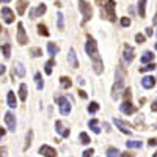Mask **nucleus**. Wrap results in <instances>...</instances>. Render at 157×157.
<instances>
[{
  "label": "nucleus",
  "mask_w": 157,
  "mask_h": 157,
  "mask_svg": "<svg viewBox=\"0 0 157 157\" xmlns=\"http://www.w3.org/2000/svg\"><path fill=\"white\" fill-rule=\"evenodd\" d=\"M2 17L6 24H13L14 22V13H13L8 6H3L2 8Z\"/></svg>",
  "instance_id": "nucleus-12"
},
{
  "label": "nucleus",
  "mask_w": 157,
  "mask_h": 157,
  "mask_svg": "<svg viewBox=\"0 0 157 157\" xmlns=\"http://www.w3.org/2000/svg\"><path fill=\"white\" fill-rule=\"evenodd\" d=\"M151 35H152V29L148 27V29H146V36H151Z\"/></svg>",
  "instance_id": "nucleus-49"
},
{
  "label": "nucleus",
  "mask_w": 157,
  "mask_h": 157,
  "mask_svg": "<svg viewBox=\"0 0 157 157\" xmlns=\"http://www.w3.org/2000/svg\"><path fill=\"white\" fill-rule=\"evenodd\" d=\"M54 66H55V60H54V57H52V58H50V60H47V63H46V66H44V72H46L47 75H52Z\"/></svg>",
  "instance_id": "nucleus-21"
},
{
  "label": "nucleus",
  "mask_w": 157,
  "mask_h": 157,
  "mask_svg": "<svg viewBox=\"0 0 157 157\" xmlns=\"http://www.w3.org/2000/svg\"><path fill=\"white\" fill-rule=\"evenodd\" d=\"M5 134H6V130H5L3 127H0V140H2V138L5 137Z\"/></svg>",
  "instance_id": "nucleus-45"
},
{
  "label": "nucleus",
  "mask_w": 157,
  "mask_h": 157,
  "mask_svg": "<svg viewBox=\"0 0 157 157\" xmlns=\"http://www.w3.org/2000/svg\"><path fill=\"white\" fill-rule=\"evenodd\" d=\"M151 110H152V112H157V101H154V102H152V105H151Z\"/></svg>",
  "instance_id": "nucleus-47"
},
{
  "label": "nucleus",
  "mask_w": 157,
  "mask_h": 157,
  "mask_svg": "<svg viewBox=\"0 0 157 157\" xmlns=\"http://www.w3.org/2000/svg\"><path fill=\"white\" fill-rule=\"evenodd\" d=\"M157 66H155V63L154 61H151V63H148L146 66H143V68H140V72H146V71H154Z\"/></svg>",
  "instance_id": "nucleus-35"
},
{
  "label": "nucleus",
  "mask_w": 157,
  "mask_h": 157,
  "mask_svg": "<svg viewBox=\"0 0 157 157\" xmlns=\"http://www.w3.org/2000/svg\"><path fill=\"white\" fill-rule=\"evenodd\" d=\"M2 52H3V57L5 58H10L11 57V44H8V43L3 44L2 46Z\"/></svg>",
  "instance_id": "nucleus-32"
},
{
  "label": "nucleus",
  "mask_w": 157,
  "mask_h": 157,
  "mask_svg": "<svg viewBox=\"0 0 157 157\" xmlns=\"http://www.w3.org/2000/svg\"><path fill=\"white\" fill-rule=\"evenodd\" d=\"M155 50H157V43H155Z\"/></svg>",
  "instance_id": "nucleus-55"
},
{
  "label": "nucleus",
  "mask_w": 157,
  "mask_h": 157,
  "mask_svg": "<svg viewBox=\"0 0 157 157\" xmlns=\"http://www.w3.org/2000/svg\"><path fill=\"white\" fill-rule=\"evenodd\" d=\"M155 35H157V32H155Z\"/></svg>",
  "instance_id": "nucleus-56"
},
{
  "label": "nucleus",
  "mask_w": 157,
  "mask_h": 157,
  "mask_svg": "<svg viewBox=\"0 0 157 157\" xmlns=\"http://www.w3.org/2000/svg\"><path fill=\"white\" fill-rule=\"evenodd\" d=\"M120 110H121L123 115H132V113L137 112V107L132 105V102H130V101H124L120 105Z\"/></svg>",
  "instance_id": "nucleus-8"
},
{
  "label": "nucleus",
  "mask_w": 157,
  "mask_h": 157,
  "mask_svg": "<svg viewBox=\"0 0 157 157\" xmlns=\"http://www.w3.org/2000/svg\"><path fill=\"white\" fill-rule=\"evenodd\" d=\"M6 102H8L10 109H16L17 107V101H16V96H14L13 91H8V93H6Z\"/></svg>",
  "instance_id": "nucleus-17"
},
{
  "label": "nucleus",
  "mask_w": 157,
  "mask_h": 157,
  "mask_svg": "<svg viewBox=\"0 0 157 157\" xmlns=\"http://www.w3.org/2000/svg\"><path fill=\"white\" fill-rule=\"evenodd\" d=\"M78 96H80L82 99H86V93H85L83 90H80V91H78Z\"/></svg>",
  "instance_id": "nucleus-44"
},
{
  "label": "nucleus",
  "mask_w": 157,
  "mask_h": 157,
  "mask_svg": "<svg viewBox=\"0 0 157 157\" xmlns=\"http://www.w3.org/2000/svg\"><path fill=\"white\" fill-rule=\"evenodd\" d=\"M121 25H123V27H129V25H130V19L129 17H121Z\"/></svg>",
  "instance_id": "nucleus-39"
},
{
  "label": "nucleus",
  "mask_w": 157,
  "mask_h": 157,
  "mask_svg": "<svg viewBox=\"0 0 157 157\" xmlns=\"http://www.w3.org/2000/svg\"><path fill=\"white\" fill-rule=\"evenodd\" d=\"M152 157H157V152H154V154H152Z\"/></svg>",
  "instance_id": "nucleus-53"
},
{
  "label": "nucleus",
  "mask_w": 157,
  "mask_h": 157,
  "mask_svg": "<svg viewBox=\"0 0 157 157\" xmlns=\"http://www.w3.org/2000/svg\"><path fill=\"white\" fill-rule=\"evenodd\" d=\"M145 39H146L145 35H141V33H137V35H135V41H137L138 44H143V43H145Z\"/></svg>",
  "instance_id": "nucleus-38"
},
{
  "label": "nucleus",
  "mask_w": 157,
  "mask_h": 157,
  "mask_svg": "<svg viewBox=\"0 0 157 157\" xmlns=\"http://www.w3.org/2000/svg\"><path fill=\"white\" fill-rule=\"evenodd\" d=\"M57 104L60 105V113L63 116H68L71 113V109H72V104H71V98H66V96H60L57 98Z\"/></svg>",
  "instance_id": "nucleus-4"
},
{
  "label": "nucleus",
  "mask_w": 157,
  "mask_h": 157,
  "mask_svg": "<svg viewBox=\"0 0 157 157\" xmlns=\"http://www.w3.org/2000/svg\"><path fill=\"white\" fill-rule=\"evenodd\" d=\"M93 154H94V149H93V148H90V149H86V151L83 152V157H91Z\"/></svg>",
  "instance_id": "nucleus-41"
},
{
  "label": "nucleus",
  "mask_w": 157,
  "mask_h": 157,
  "mask_svg": "<svg viewBox=\"0 0 157 157\" xmlns=\"http://www.w3.org/2000/svg\"><path fill=\"white\" fill-rule=\"evenodd\" d=\"M68 61L71 64V68H74V69L78 68V60H77V55H75L74 49H69V52H68Z\"/></svg>",
  "instance_id": "nucleus-15"
},
{
  "label": "nucleus",
  "mask_w": 157,
  "mask_h": 157,
  "mask_svg": "<svg viewBox=\"0 0 157 157\" xmlns=\"http://www.w3.org/2000/svg\"><path fill=\"white\" fill-rule=\"evenodd\" d=\"M85 52L88 54V57L91 58V63H93V68L96 74H102L104 71V63L102 58L99 55V50H98V43L94 41L93 36H86V44H85Z\"/></svg>",
  "instance_id": "nucleus-1"
},
{
  "label": "nucleus",
  "mask_w": 157,
  "mask_h": 157,
  "mask_svg": "<svg viewBox=\"0 0 157 157\" xmlns=\"http://www.w3.org/2000/svg\"><path fill=\"white\" fill-rule=\"evenodd\" d=\"M146 2L148 0H138V14H140V17L146 16Z\"/></svg>",
  "instance_id": "nucleus-22"
},
{
  "label": "nucleus",
  "mask_w": 157,
  "mask_h": 157,
  "mask_svg": "<svg viewBox=\"0 0 157 157\" xmlns=\"http://www.w3.org/2000/svg\"><path fill=\"white\" fill-rule=\"evenodd\" d=\"M60 85H61L64 90H69V88L72 86V82H71V78H69V77L61 75V77H60Z\"/></svg>",
  "instance_id": "nucleus-23"
},
{
  "label": "nucleus",
  "mask_w": 157,
  "mask_h": 157,
  "mask_svg": "<svg viewBox=\"0 0 157 157\" xmlns=\"http://www.w3.org/2000/svg\"><path fill=\"white\" fill-rule=\"evenodd\" d=\"M58 46L55 44V43H47V52H49V55L50 57H55L57 54H58Z\"/></svg>",
  "instance_id": "nucleus-24"
},
{
  "label": "nucleus",
  "mask_w": 157,
  "mask_h": 157,
  "mask_svg": "<svg viewBox=\"0 0 157 157\" xmlns=\"http://www.w3.org/2000/svg\"><path fill=\"white\" fill-rule=\"evenodd\" d=\"M6 72V66H3V64H2V66H0V75H3Z\"/></svg>",
  "instance_id": "nucleus-48"
},
{
  "label": "nucleus",
  "mask_w": 157,
  "mask_h": 157,
  "mask_svg": "<svg viewBox=\"0 0 157 157\" xmlns=\"http://www.w3.org/2000/svg\"><path fill=\"white\" fill-rule=\"evenodd\" d=\"M126 146L127 148H132V149H140L143 146L141 141H137V140H127L126 141Z\"/></svg>",
  "instance_id": "nucleus-27"
},
{
  "label": "nucleus",
  "mask_w": 157,
  "mask_h": 157,
  "mask_svg": "<svg viewBox=\"0 0 157 157\" xmlns=\"http://www.w3.org/2000/svg\"><path fill=\"white\" fill-rule=\"evenodd\" d=\"M55 130H57L61 137H64V138L69 137V129L63 127V123H61V121H57V123H55Z\"/></svg>",
  "instance_id": "nucleus-16"
},
{
  "label": "nucleus",
  "mask_w": 157,
  "mask_h": 157,
  "mask_svg": "<svg viewBox=\"0 0 157 157\" xmlns=\"http://www.w3.org/2000/svg\"><path fill=\"white\" fill-rule=\"evenodd\" d=\"M88 127L93 130L94 134H101V129H99V121L96 120V118H93V120L88 121Z\"/></svg>",
  "instance_id": "nucleus-20"
},
{
  "label": "nucleus",
  "mask_w": 157,
  "mask_h": 157,
  "mask_svg": "<svg viewBox=\"0 0 157 157\" xmlns=\"http://www.w3.org/2000/svg\"><path fill=\"white\" fill-rule=\"evenodd\" d=\"M6 155V148H0V157H5Z\"/></svg>",
  "instance_id": "nucleus-46"
},
{
  "label": "nucleus",
  "mask_w": 157,
  "mask_h": 157,
  "mask_svg": "<svg viewBox=\"0 0 157 157\" xmlns=\"http://www.w3.org/2000/svg\"><path fill=\"white\" fill-rule=\"evenodd\" d=\"M16 41H17L21 46H24V44H27V43H29V36H27V33H25V30H24V24H22V22H19V24H17V35H16Z\"/></svg>",
  "instance_id": "nucleus-6"
},
{
  "label": "nucleus",
  "mask_w": 157,
  "mask_h": 157,
  "mask_svg": "<svg viewBox=\"0 0 157 157\" xmlns=\"http://www.w3.org/2000/svg\"><path fill=\"white\" fill-rule=\"evenodd\" d=\"M30 55H32L33 58H36V57H41V55H43V50H41V47H32V49H30Z\"/></svg>",
  "instance_id": "nucleus-34"
},
{
  "label": "nucleus",
  "mask_w": 157,
  "mask_h": 157,
  "mask_svg": "<svg viewBox=\"0 0 157 157\" xmlns=\"http://www.w3.org/2000/svg\"><path fill=\"white\" fill-rule=\"evenodd\" d=\"M78 2V10H80V13L83 14V21H90L91 16H93V8L90 6V3H86L85 0H77Z\"/></svg>",
  "instance_id": "nucleus-5"
},
{
  "label": "nucleus",
  "mask_w": 157,
  "mask_h": 157,
  "mask_svg": "<svg viewBox=\"0 0 157 157\" xmlns=\"http://www.w3.org/2000/svg\"><path fill=\"white\" fill-rule=\"evenodd\" d=\"M115 6H116L115 0H107V3L101 8V16H102V17H105V19L110 21V22H115V19H116Z\"/></svg>",
  "instance_id": "nucleus-3"
},
{
  "label": "nucleus",
  "mask_w": 157,
  "mask_h": 157,
  "mask_svg": "<svg viewBox=\"0 0 157 157\" xmlns=\"http://www.w3.org/2000/svg\"><path fill=\"white\" fill-rule=\"evenodd\" d=\"M148 145L149 146H157V138H149L148 140Z\"/></svg>",
  "instance_id": "nucleus-42"
},
{
  "label": "nucleus",
  "mask_w": 157,
  "mask_h": 157,
  "mask_svg": "<svg viewBox=\"0 0 157 157\" xmlns=\"http://www.w3.org/2000/svg\"><path fill=\"white\" fill-rule=\"evenodd\" d=\"M36 30H38V33H39V35H41V36H46V38H47V36L50 35V32L47 30V27H46V25H44V24H39Z\"/></svg>",
  "instance_id": "nucleus-29"
},
{
  "label": "nucleus",
  "mask_w": 157,
  "mask_h": 157,
  "mask_svg": "<svg viewBox=\"0 0 157 157\" xmlns=\"http://www.w3.org/2000/svg\"><path fill=\"white\" fill-rule=\"evenodd\" d=\"M39 154L44 155V157H57V151L49 145H43L39 148Z\"/></svg>",
  "instance_id": "nucleus-11"
},
{
  "label": "nucleus",
  "mask_w": 157,
  "mask_h": 157,
  "mask_svg": "<svg viewBox=\"0 0 157 157\" xmlns=\"http://www.w3.org/2000/svg\"><path fill=\"white\" fill-rule=\"evenodd\" d=\"M27 2L25 0H17V14H25V10H27Z\"/></svg>",
  "instance_id": "nucleus-28"
},
{
  "label": "nucleus",
  "mask_w": 157,
  "mask_h": 157,
  "mask_svg": "<svg viewBox=\"0 0 157 157\" xmlns=\"http://www.w3.org/2000/svg\"><path fill=\"white\" fill-rule=\"evenodd\" d=\"M113 123H115V126L121 130L123 134H127V135H132V126L130 124H127V123H124V121H121V120H116V118H113Z\"/></svg>",
  "instance_id": "nucleus-7"
},
{
  "label": "nucleus",
  "mask_w": 157,
  "mask_h": 157,
  "mask_svg": "<svg viewBox=\"0 0 157 157\" xmlns=\"http://www.w3.org/2000/svg\"><path fill=\"white\" fill-rule=\"evenodd\" d=\"M0 2H2V0H0Z\"/></svg>",
  "instance_id": "nucleus-57"
},
{
  "label": "nucleus",
  "mask_w": 157,
  "mask_h": 157,
  "mask_svg": "<svg viewBox=\"0 0 157 157\" xmlns=\"http://www.w3.org/2000/svg\"><path fill=\"white\" fill-rule=\"evenodd\" d=\"M101 2H102V0H96V3H98V5H101Z\"/></svg>",
  "instance_id": "nucleus-52"
},
{
  "label": "nucleus",
  "mask_w": 157,
  "mask_h": 157,
  "mask_svg": "<svg viewBox=\"0 0 157 157\" xmlns=\"http://www.w3.org/2000/svg\"><path fill=\"white\" fill-rule=\"evenodd\" d=\"M120 157H134V154H132V152H127V151H126V152L120 154Z\"/></svg>",
  "instance_id": "nucleus-43"
},
{
  "label": "nucleus",
  "mask_w": 157,
  "mask_h": 157,
  "mask_svg": "<svg viewBox=\"0 0 157 157\" xmlns=\"http://www.w3.org/2000/svg\"><path fill=\"white\" fill-rule=\"evenodd\" d=\"M152 60H154V54H152V52H149V50H146L145 54H143V57H141L140 61H141L143 64H148V63H151Z\"/></svg>",
  "instance_id": "nucleus-25"
},
{
  "label": "nucleus",
  "mask_w": 157,
  "mask_h": 157,
  "mask_svg": "<svg viewBox=\"0 0 157 157\" xmlns=\"http://www.w3.org/2000/svg\"><path fill=\"white\" fill-rule=\"evenodd\" d=\"M134 57H135L134 47H132V46H129V44H126V46H124V54H123V58H124V61H126L127 64H129V63H132Z\"/></svg>",
  "instance_id": "nucleus-10"
},
{
  "label": "nucleus",
  "mask_w": 157,
  "mask_h": 157,
  "mask_svg": "<svg viewBox=\"0 0 157 157\" xmlns=\"http://www.w3.org/2000/svg\"><path fill=\"white\" fill-rule=\"evenodd\" d=\"M78 140H80L82 145H90V143H91V140H90V137H88L86 132H80V135H78Z\"/></svg>",
  "instance_id": "nucleus-31"
},
{
  "label": "nucleus",
  "mask_w": 157,
  "mask_h": 157,
  "mask_svg": "<svg viewBox=\"0 0 157 157\" xmlns=\"http://www.w3.org/2000/svg\"><path fill=\"white\" fill-rule=\"evenodd\" d=\"M32 138H33V130H29L27 138H25V145H24V151H27L32 146Z\"/></svg>",
  "instance_id": "nucleus-30"
},
{
  "label": "nucleus",
  "mask_w": 157,
  "mask_h": 157,
  "mask_svg": "<svg viewBox=\"0 0 157 157\" xmlns=\"http://www.w3.org/2000/svg\"><path fill=\"white\" fill-rule=\"evenodd\" d=\"M5 123L8 126L10 132H14V130H16V118H14V115H13L11 112H6L5 113Z\"/></svg>",
  "instance_id": "nucleus-9"
},
{
  "label": "nucleus",
  "mask_w": 157,
  "mask_h": 157,
  "mask_svg": "<svg viewBox=\"0 0 157 157\" xmlns=\"http://www.w3.org/2000/svg\"><path fill=\"white\" fill-rule=\"evenodd\" d=\"M2 2H3V3H10V2H11V0H2Z\"/></svg>",
  "instance_id": "nucleus-51"
},
{
  "label": "nucleus",
  "mask_w": 157,
  "mask_h": 157,
  "mask_svg": "<svg viewBox=\"0 0 157 157\" xmlns=\"http://www.w3.org/2000/svg\"><path fill=\"white\" fill-rule=\"evenodd\" d=\"M35 83H36V88H38V90H43V88H44V80H43L41 72H36V74H35Z\"/></svg>",
  "instance_id": "nucleus-26"
},
{
  "label": "nucleus",
  "mask_w": 157,
  "mask_h": 157,
  "mask_svg": "<svg viewBox=\"0 0 157 157\" xmlns=\"http://www.w3.org/2000/svg\"><path fill=\"white\" fill-rule=\"evenodd\" d=\"M123 96H124V99H126V101H130V98H132V94H130V90H129V88H127V90H124Z\"/></svg>",
  "instance_id": "nucleus-40"
},
{
  "label": "nucleus",
  "mask_w": 157,
  "mask_h": 157,
  "mask_svg": "<svg viewBox=\"0 0 157 157\" xmlns=\"http://www.w3.org/2000/svg\"><path fill=\"white\" fill-rule=\"evenodd\" d=\"M0 33H2V25H0Z\"/></svg>",
  "instance_id": "nucleus-54"
},
{
  "label": "nucleus",
  "mask_w": 157,
  "mask_h": 157,
  "mask_svg": "<svg viewBox=\"0 0 157 157\" xmlns=\"http://www.w3.org/2000/svg\"><path fill=\"white\" fill-rule=\"evenodd\" d=\"M13 72L17 74L21 78H22V77H25V68H24V64H22L21 61H17V63L14 64V68H13Z\"/></svg>",
  "instance_id": "nucleus-18"
},
{
  "label": "nucleus",
  "mask_w": 157,
  "mask_h": 157,
  "mask_svg": "<svg viewBox=\"0 0 157 157\" xmlns=\"http://www.w3.org/2000/svg\"><path fill=\"white\" fill-rule=\"evenodd\" d=\"M46 11H47L46 5H44V3H41L39 6H36L35 10H30V19H35V17H39V16L46 14Z\"/></svg>",
  "instance_id": "nucleus-13"
},
{
  "label": "nucleus",
  "mask_w": 157,
  "mask_h": 157,
  "mask_svg": "<svg viewBox=\"0 0 157 157\" xmlns=\"http://www.w3.org/2000/svg\"><path fill=\"white\" fill-rule=\"evenodd\" d=\"M154 85H155V78L152 75H145V77L141 78V86L143 88L151 90V88H154Z\"/></svg>",
  "instance_id": "nucleus-14"
},
{
  "label": "nucleus",
  "mask_w": 157,
  "mask_h": 157,
  "mask_svg": "<svg viewBox=\"0 0 157 157\" xmlns=\"http://www.w3.org/2000/svg\"><path fill=\"white\" fill-rule=\"evenodd\" d=\"M27 93H29V86H27V83H21V86H19V98H21L22 102L27 101Z\"/></svg>",
  "instance_id": "nucleus-19"
},
{
  "label": "nucleus",
  "mask_w": 157,
  "mask_h": 157,
  "mask_svg": "<svg viewBox=\"0 0 157 157\" xmlns=\"http://www.w3.org/2000/svg\"><path fill=\"white\" fill-rule=\"evenodd\" d=\"M123 93H124V69L123 66H118L115 74V85L112 88V98L116 101Z\"/></svg>",
  "instance_id": "nucleus-2"
},
{
  "label": "nucleus",
  "mask_w": 157,
  "mask_h": 157,
  "mask_svg": "<svg viewBox=\"0 0 157 157\" xmlns=\"http://www.w3.org/2000/svg\"><path fill=\"white\" fill-rule=\"evenodd\" d=\"M57 22H58V30H63L64 29V16L61 14V13L57 14Z\"/></svg>",
  "instance_id": "nucleus-36"
},
{
  "label": "nucleus",
  "mask_w": 157,
  "mask_h": 157,
  "mask_svg": "<svg viewBox=\"0 0 157 157\" xmlns=\"http://www.w3.org/2000/svg\"><path fill=\"white\" fill-rule=\"evenodd\" d=\"M120 149L118 148H109L107 149V157H120Z\"/></svg>",
  "instance_id": "nucleus-33"
},
{
  "label": "nucleus",
  "mask_w": 157,
  "mask_h": 157,
  "mask_svg": "<svg viewBox=\"0 0 157 157\" xmlns=\"http://www.w3.org/2000/svg\"><path fill=\"white\" fill-rule=\"evenodd\" d=\"M98 110H99V104H98V102H94V101H93V102H90V105H88V112H90V113H96Z\"/></svg>",
  "instance_id": "nucleus-37"
},
{
  "label": "nucleus",
  "mask_w": 157,
  "mask_h": 157,
  "mask_svg": "<svg viewBox=\"0 0 157 157\" xmlns=\"http://www.w3.org/2000/svg\"><path fill=\"white\" fill-rule=\"evenodd\" d=\"M152 25H157V13L154 14V19H152Z\"/></svg>",
  "instance_id": "nucleus-50"
}]
</instances>
